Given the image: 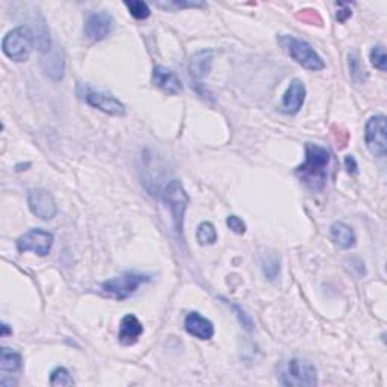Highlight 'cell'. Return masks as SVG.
Returning a JSON list of instances; mask_svg holds the SVG:
<instances>
[{"instance_id":"1","label":"cell","mask_w":387,"mask_h":387,"mask_svg":"<svg viewBox=\"0 0 387 387\" xmlns=\"http://www.w3.org/2000/svg\"><path fill=\"white\" fill-rule=\"evenodd\" d=\"M328 163H330V152L319 144L307 143L306 158L295 172L304 185L314 191H321L327 182Z\"/></svg>"},{"instance_id":"2","label":"cell","mask_w":387,"mask_h":387,"mask_svg":"<svg viewBox=\"0 0 387 387\" xmlns=\"http://www.w3.org/2000/svg\"><path fill=\"white\" fill-rule=\"evenodd\" d=\"M278 43L283 47V51L289 55L295 62H298L301 67L312 71H321L325 69V62L323 61V57L318 55V52L307 43V41L295 38L292 35H282L278 39Z\"/></svg>"},{"instance_id":"3","label":"cell","mask_w":387,"mask_h":387,"mask_svg":"<svg viewBox=\"0 0 387 387\" xmlns=\"http://www.w3.org/2000/svg\"><path fill=\"white\" fill-rule=\"evenodd\" d=\"M34 35L29 28L19 26L8 32L2 41V51L15 62H24L29 60L34 48Z\"/></svg>"},{"instance_id":"4","label":"cell","mask_w":387,"mask_h":387,"mask_svg":"<svg viewBox=\"0 0 387 387\" xmlns=\"http://www.w3.org/2000/svg\"><path fill=\"white\" fill-rule=\"evenodd\" d=\"M163 201L168 204L172 215V222H174V228L177 233L183 232V221H185V213L189 204V197L185 191L183 185L179 180H171V182L165 186L162 192Z\"/></svg>"},{"instance_id":"5","label":"cell","mask_w":387,"mask_h":387,"mask_svg":"<svg viewBox=\"0 0 387 387\" xmlns=\"http://www.w3.org/2000/svg\"><path fill=\"white\" fill-rule=\"evenodd\" d=\"M145 282H148L147 276L129 271V273H125L118 277L109 278L108 282L102 285V287L105 294H108L115 300H127L129 296L134 295Z\"/></svg>"},{"instance_id":"6","label":"cell","mask_w":387,"mask_h":387,"mask_svg":"<svg viewBox=\"0 0 387 387\" xmlns=\"http://www.w3.org/2000/svg\"><path fill=\"white\" fill-rule=\"evenodd\" d=\"M282 384L285 386H306L318 384V370L307 360L292 359L282 375Z\"/></svg>"},{"instance_id":"7","label":"cell","mask_w":387,"mask_h":387,"mask_svg":"<svg viewBox=\"0 0 387 387\" xmlns=\"http://www.w3.org/2000/svg\"><path fill=\"white\" fill-rule=\"evenodd\" d=\"M365 143L368 150L377 158H386L387 154V127L384 115L370 117L365 127Z\"/></svg>"},{"instance_id":"8","label":"cell","mask_w":387,"mask_h":387,"mask_svg":"<svg viewBox=\"0 0 387 387\" xmlns=\"http://www.w3.org/2000/svg\"><path fill=\"white\" fill-rule=\"evenodd\" d=\"M53 235L43 228H32L17 240V249L20 253L32 251L38 256H47L52 250Z\"/></svg>"},{"instance_id":"9","label":"cell","mask_w":387,"mask_h":387,"mask_svg":"<svg viewBox=\"0 0 387 387\" xmlns=\"http://www.w3.org/2000/svg\"><path fill=\"white\" fill-rule=\"evenodd\" d=\"M29 210L39 219H53L57 213V206L51 192L46 189H30L28 192Z\"/></svg>"},{"instance_id":"10","label":"cell","mask_w":387,"mask_h":387,"mask_svg":"<svg viewBox=\"0 0 387 387\" xmlns=\"http://www.w3.org/2000/svg\"><path fill=\"white\" fill-rule=\"evenodd\" d=\"M115 29V20L109 12H94L85 23V35L91 41H102L112 34Z\"/></svg>"},{"instance_id":"11","label":"cell","mask_w":387,"mask_h":387,"mask_svg":"<svg viewBox=\"0 0 387 387\" xmlns=\"http://www.w3.org/2000/svg\"><path fill=\"white\" fill-rule=\"evenodd\" d=\"M85 100L89 106H93V108L108 115H114V117H123V115H126L125 103H121L117 97L111 94L100 91H89L85 96Z\"/></svg>"},{"instance_id":"12","label":"cell","mask_w":387,"mask_h":387,"mask_svg":"<svg viewBox=\"0 0 387 387\" xmlns=\"http://www.w3.org/2000/svg\"><path fill=\"white\" fill-rule=\"evenodd\" d=\"M304 100H306V85L303 84L300 79L291 80L289 87H287L286 93L283 96L282 109L286 114H296L303 108Z\"/></svg>"},{"instance_id":"13","label":"cell","mask_w":387,"mask_h":387,"mask_svg":"<svg viewBox=\"0 0 387 387\" xmlns=\"http://www.w3.org/2000/svg\"><path fill=\"white\" fill-rule=\"evenodd\" d=\"M185 330L200 341H209L215 334V328L208 318L201 316L199 312H191L185 319Z\"/></svg>"},{"instance_id":"14","label":"cell","mask_w":387,"mask_h":387,"mask_svg":"<svg viewBox=\"0 0 387 387\" xmlns=\"http://www.w3.org/2000/svg\"><path fill=\"white\" fill-rule=\"evenodd\" d=\"M153 84L167 94H179L183 89L177 74L165 67H156L153 70Z\"/></svg>"},{"instance_id":"15","label":"cell","mask_w":387,"mask_h":387,"mask_svg":"<svg viewBox=\"0 0 387 387\" xmlns=\"http://www.w3.org/2000/svg\"><path fill=\"white\" fill-rule=\"evenodd\" d=\"M143 333H144V327L141 324V321H139L135 315H126L121 319L120 332H118V339L121 345H126V347L135 345L139 341V337L143 336Z\"/></svg>"},{"instance_id":"16","label":"cell","mask_w":387,"mask_h":387,"mask_svg":"<svg viewBox=\"0 0 387 387\" xmlns=\"http://www.w3.org/2000/svg\"><path fill=\"white\" fill-rule=\"evenodd\" d=\"M213 64V52L212 51H200L197 52L189 62V71L195 80H201L209 74Z\"/></svg>"},{"instance_id":"17","label":"cell","mask_w":387,"mask_h":387,"mask_svg":"<svg viewBox=\"0 0 387 387\" xmlns=\"http://www.w3.org/2000/svg\"><path fill=\"white\" fill-rule=\"evenodd\" d=\"M330 233L334 244L342 250H350L357 242L354 230L348 224H345V222L341 221L334 222V224L330 227Z\"/></svg>"},{"instance_id":"18","label":"cell","mask_w":387,"mask_h":387,"mask_svg":"<svg viewBox=\"0 0 387 387\" xmlns=\"http://www.w3.org/2000/svg\"><path fill=\"white\" fill-rule=\"evenodd\" d=\"M21 368V356L11 348L3 347L0 351V369L3 372H17Z\"/></svg>"},{"instance_id":"19","label":"cell","mask_w":387,"mask_h":387,"mask_svg":"<svg viewBox=\"0 0 387 387\" xmlns=\"http://www.w3.org/2000/svg\"><path fill=\"white\" fill-rule=\"evenodd\" d=\"M44 67L48 76L55 80H60L64 76V69L65 62L61 52H55L53 55L48 56V61H44Z\"/></svg>"},{"instance_id":"20","label":"cell","mask_w":387,"mask_h":387,"mask_svg":"<svg viewBox=\"0 0 387 387\" xmlns=\"http://www.w3.org/2000/svg\"><path fill=\"white\" fill-rule=\"evenodd\" d=\"M217 240H218V235L213 224H210V222H201L199 228H197V241H199V244L212 245L217 242Z\"/></svg>"},{"instance_id":"21","label":"cell","mask_w":387,"mask_h":387,"mask_svg":"<svg viewBox=\"0 0 387 387\" xmlns=\"http://www.w3.org/2000/svg\"><path fill=\"white\" fill-rule=\"evenodd\" d=\"M126 8L129 10L130 15L136 20H145L150 17V6H148L145 2H141V0H134V2H126L125 3Z\"/></svg>"},{"instance_id":"22","label":"cell","mask_w":387,"mask_h":387,"mask_svg":"<svg viewBox=\"0 0 387 387\" xmlns=\"http://www.w3.org/2000/svg\"><path fill=\"white\" fill-rule=\"evenodd\" d=\"M348 61H350V71H351V76L356 82H363L366 80L368 74L363 69V65L360 62V57L356 52H351L348 55Z\"/></svg>"},{"instance_id":"23","label":"cell","mask_w":387,"mask_h":387,"mask_svg":"<svg viewBox=\"0 0 387 387\" xmlns=\"http://www.w3.org/2000/svg\"><path fill=\"white\" fill-rule=\"evenodd\" d=\"M51 384L52 386H73L74 380L70 374V370L64 366L53 369L51 374Z\"/></svg>"},{"instance_id":"24","label":"cell","mask_w":387,"mask_h":387,"mask_svg":"<svg viewBox=\"0 0 387 387\" xmlns=\"http://www.w3.org/2000/svg\"><path fill=\"white\" fill-rule=\"evenodd\" d=\"M370 62H372L374 67L380 71L387 70V56H386V48L384 46H375L372 51H370Z\"/></svg>"},{"instance_id":"25","label":"cell","mask_w":387,"mask_h":387,"mask_svg":"<svg viewBox=\"0 0 387 387\" xmlns=\"http://www.w3.org/2000/svg\"><path fill=\"white\" fill-rule=\"evenodd\" d=\"M227 226L236 235H244L245 230H246L245 222L240 217H236V215H230L227 218Z\"/></svg>"},{"instance_id":"26","label":"cell","mask_w":387,"mask_h":387,"mask_svg":"<svg viewBox=\"0 0 387 387\" xmlns=\"http://www.w3.org/2000/svg\"><path fill=\"white\" fill-rule=\"evenodd\" d=\"M298 19L303 21L312 23V24H323V19H321V15L318 14V11H314V10L300 11Z\"/></svg>"},{"instance_id":"27","label":"cell","mask_w":387,"mask_h":387,"mask_svg":"<svg viewBox=\"0 0 387 387\" xmlns=\"http://www.w3.org/2000/svg\"><path fill=\"white\" fill-rule=\"evenodd\" d=\"M341 8H342V10L337 12V20H339L341 23H345L352 15V11H351V6L350 5L342 3Z\"/></svg>"},{"instance_id":"28","label":"cell","mask_w":387,"mask_h":387,"mask_svg":"<svg viewBox=\"0 0 387 387\" xmlns=\"http://www.w3.org/2000/svg\"><path fill=\"white\" fill-rule=\"evenodd\" d=\"M345 168H347V171L348 172H357V170H359V165H357V161H356V158H354V156H347V158H345Z\"/></svg>"},{"instance_id":"29","label":"cell","mask_w":387,"mask_h":387,"mask_svg":"<svg viewBox=\"0 0 387 387\" xmlns=\"http://www.w3.org/2000/svg\"><path fill=\"white\" fill-rule=\"evenodd\" d=\"M10 333H12V332L10 330V325H8V324H5V323H3V324H2V337L8 336V334H10Z\"/></svg>"}]
</instances>
